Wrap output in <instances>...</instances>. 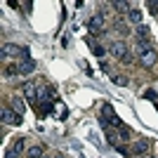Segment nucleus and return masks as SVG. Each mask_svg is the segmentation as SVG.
<instances>
[{"label":"nucleus","mask_w":158,"mask_h":158,"mask_svg":"<svg viewBox=\"0 0 158 158\" xmlns=\"http://www.w3.org/2000/svg\"><path fill=\"white\" fill-rule=\"evenodd\" d=\"M137 54H139V61H142V66H146V69L156 66L158 52L153 50L151 45H149V43H142V40H139V43H137Z\"/></svg>","instance_id":"f257e3e1"},{"label":"nucleus","mask_w":158,"mask_h":158,"mask_svg":"<svg viewBox=\"0 0 158 158\" xmlns=\"http://www.w3.org/2000/svg\"><path fill=\"white\" fill-rule=\"evenodd\" d=\"M102 120H104L106 125H111V127H123L118 113L113 111V106L109 104V102H104V106H102Z\"/></svg>","instance_id":"f03ea898"},{"label":"nucleus","mask_w":158,"mask_h":158,"mask_svg":"<svg viewBox=\"0 0 158 158\" xmlns=\"http://www.w3.org/2000/svg\"><path fill=\"white\" fill-rule=\"evenodd\" d=\"M111 54L116 57V59H120V61H132L130 47H127L123 40H116V43H111Z\"/></svg>","instance_id":"7ed1b4c3"},{"label":"nucleus","mask_w":158,"mask_h":158,"mask_svg":"<svg viewBox=\"0 0 158 158\" xmlns=\"http://www.w3.org/2000/svg\"><path fill=\"white\" fill-rule=\"evenodd\" d=\"M104 135H106V139H109V144H111V146H120V142H123V132H120V127L104 125Z\"/></svg>","instance_id":"20e7f679"},{"label":"nucleus","mask_w":158,"mask_h":158,"mask_svg":"<svg viewBox=\"0 0 158 158\" xmlns=\"http://www.w3.org/2000/svg\"><path fill=\"white\" fill-rule=\"evenodd\" d=\"M0 116H2V123H5V125H21V116L14 113L12 109H7V106H2Z\"/></svg>","instance_id":"39448f33"},{"label":"nucleus","mask_w":158,"mask_h":158,"mask_svg":"<svg viewBox=\"0 0 158 158\" xmlns=\"http://www.w3.org/2000/svg\"><path fill=\"white\" fill-rule=\"evenodd\" d=\"M17 54H24V47L12 45V43H5V45H2V50H0L2 61H7V57H17Z\"/></svg>","instance_id":"423d86ee"},{"label":"nucleus","mask_w":158,"mask_h":158,"mask_svg":"<svg viewBox=\"0 0 158 158\" xmlns=\"http://www.w3.org/2000/svg\"><path fill=\"white\" fill-rule=\"evenodd\" d=\"M87 28H90V33H102L104 31V19L99 17V14H94V17H90V21H87Z\"/></svg>","instance_id":"0eeeda50"},{"label":"nucleus","mask_w":158,"mask_h":158,"mask_svg":"<svg viewBox=\"0 0 158 158\" xmlns=\"http://www.w3.org/2000/svg\"><path fill=\"white\" fill-rule=\"evenodd\" d=\"M24 94H26L28 102H38V85L35 83H24Z\"/></svg>","instance_id":"6e6552de"},{"label":"nucleus","mask_w":158,"mask_h":158,"mask_svg":"<svg viewBox=\"0 0 158 158\" xmlns=\"http://www.w3.org/2000/svg\"><path fill=\"white\" fill-rule=\"evenodd\" d=\"M149 149H151V142H149V139H137V142L132 144V153H137V156L146 153Z\"/></svg>","instance_id":"1a4fd4ad"},{"label":"nucleus","mask_w":158,"mask_h":158,"mask_svg":"<svg viewBox=\"0 0 158 158\" xmlns=\"http://www.w3.org/2000/svg\"><path fill=\"white\" fill-rule=\"evenodd\" d=\"M35 71V61L33 59H24L19 64V76H28V73H33Z\"/></svg>","instance_id":"9d476101"},{"label":"nucleus","mask_w":158,"mask_h":158,"mask_svg":"<svg viewBox=\"0 0 158 158\" xmlns=\"http://www.w3.org/2000/svg\"><path fill=\"white\" fill-rule=\"evenodd\" d=\"M12 151L14 153H24V151H28L26 149V137H17V139H12Z\"/></svg>","instance_id":"9b49d317"},{"label":"nucleus","mask_w":158,"mask_h":158,"mask_svg":"<svg viewBox=\"0 0 158 158\" xmlns=\"http://www.w3.org/2000/svg\"><path fill=\"white\" fill-rule=\"evenodd\" d=\"M45 156V149L40 144H33V146H28V151H26V158H43Z\"/></svg>","instance_id":"f8f14e48"},{"label":"nucleus","mask_w":158,"mask_h":158,"mask_svg":"<svg viewBox=\"0 0 158 158\" xmlns=\"http://www.w3.org/2000/svg\"><path fill=\"white\" fill-rule=\"evenodd\" d=\"M12 111L19 113V116H24V111H26V104H24V99L21 97H14L12 99Z\"/></svg>","instance_id":"ddd939ff"},{"label":"nucleus","mask_w":158,"mask_h":158,"mask_svg":"<svg viewBox=\"0 0 158 158\" xmlns=\"http://www.w3.org/2000/svg\"><path fill=\"white\" fill-rule=\"evenodd\" d=\"M2 76L5 78H14V76H19V64H10L2 69Z\"/></svg>","instance_id":"4468645a"},{"label":"nucleus","mask_w":158,"mask_h":158,"mask_svg":"<svg viewBox=\"0 0 158 158\" xmlns=\"http://www.w3.org/2000/svg\"><path fill=\"white\" fill-rule=\"evenodd\" d=\"M90 50H92V54H94V57H104V54H106V50H104L102 45H99V43H94L92 38H90Z\"/></svg>","instance_id":"2eb2a0df"},{"label":"nucleus","mask_w":158,"mask_h":158,"mask_svg":"<svg viewBox=\"0 0 158 158\" xmlns=\"http://www.w3.org/2000/svg\"><path fill=\"white\" fill-rule=\"evenodd\" d=\"M127 19H130L132 24L142 26V12H139V10H130V12H127Z\"/></svg>","instance_id":"dca6fc26"},{"label":"nucleus","mask_w":158,"mask_h":158,"mask_svg":"<svg viewBox=\"0 0 158 158\" xmlns=\"http://www.w3.org/2000/svg\"><path fill=\"white\" fill-rule=\"evenodd\" d=\"M137 35H139V40L146 38V35H149V26H144V24H142V26H137Z\"/></svg>","instance_id":"f3484780"},{"label":"nucleus","mask_w":158,"mask_h":158,"mask_svg":"<svg viewBox=\"0 0 158 158\" xmlns=\"http://www.w3.org/2000/svg\"><path fill=\"white\" fill-rule=\"evenodd\" d=\"M113 7H118L120 12H130V2H113Z\"/></svg>","instance_id":"a211bd4d"},{"label":"nucleus","mask_w":158,"mask_h":158,"mask_svg":"<svg viewBox=\"0 0 158 158\" xmlns=\"http://www.w3.org/2000/svg\"><path fill=\"white\" fill-rule=\"evenodd\" d=\"M116 149H118V151L123 153V156H132V149H127L125 144H120V146H116Z\"/></svg>","instance_id":"6ab92c4d"},{"label":"nucleus","mask_w":158,"mask_h":158,"mask_svg":"<svg viewBox=\"0 0 158 158\" xmlns=\"http://www.w3.org/2000/svg\"><path fill=\"white\" fill-rule=\"evenodd\" d=\"M144 97H146V99H153V102H156V99H158V97H156V92H153V90H146V92H144Z\"/></svg>","instance_id":"aec40b11"},{"label":"nucleus","mask_w":158,"mask_h":158,"mask_svg":"<svg viewBox=\"0 0 158 158\" xmlns=\"http://www.w3.org/2000/svg\"><path fill=\"white\" fill-rule=\"evenodd\" d=\"M111 78H113L116 85H125V78H120V76H111Z\"/></svg>","instance_id":"412c9836"},{"label":"nucleus","mask_w":158,"mask_h":158,"mask_svg":"<svg viewBox=\"0 0 158 158\" xmlns=\"http://www.w3.org/2000/svg\"><path fill=\"white\" fill-rule=\"evenodd\" d=\"M5 158H19V153H14L12 149H7V151H5Z\"/></svg>","instance_id":"4be33fe9"},{"label":"nucleus","mask_w":158,"mask_h":158,"mask_svg":"<svg viewBox=\"0 0 158 158\" xmlns=\"http://www.w3.org/2000/svg\"><path fill=\"white\" fill-rule=\"evenodd\" d=\"M149 10H151L153 14H158V2H149Z\"/></svg>","instance_id":"5701e85b"},{"label":"nucleus","mask_w":158,"mask_h":158,"mask_svg":"<svg viewBox=\"0 0 158 158\" xmlns=\"http://www.w3.org/2000/svg\"><path fill=\"white\" fill-rule=\"evenodd\" d=\"M156 111H158V99H156Z\"/></svg>","instance_id":"b1692460"},{"label":"nucleus","mask_w":158,"mask_h":158,"mask_svg":"<svg viewBox=\"0 0 158 158\" xmlns=\"http://www.w3.org/2000/svg\"><path fill=\"white\" fill-rule=\"evenodd\" d=\"M57 158H64V156H57Z\"/></svg>","instance_id":"393cba45"}]
</instances>
